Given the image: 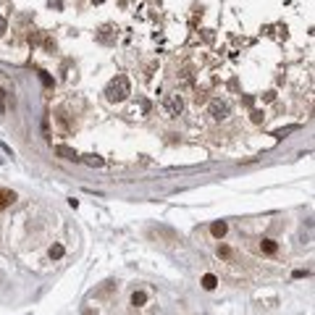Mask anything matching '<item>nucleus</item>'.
Here are the masks:
<instances>
[{"instance_id": "nucleus-1", "label": "nucleus", "mask_w": 315, "mask_h": 315, "mask_svg": "<svg viewBox=\"0 0 315 315\" xmlns=\"http://www.w3.org/2000/svg\"><path fill=\"white\" fill-rule=\"evenodd\" d=\"M129 95H131L129 79L123 77V74H116V77L108 81V87H105V100L108 103H121V100H126Z\"/></svg>"}, {"instance_id": "nucleus-2", "label": "nucleus", "mask_w": 315, "mask_h": 315, "mask_svg": "<svg viewBox=\"0 0 315 315\" xmlns=\"http://www.w3.org/2000/svg\"><path fill=\"white\" fill-rule=\"evenodd\" d=\"M181 111H184V97H181L179 92L165 95V100H163V113H165V118H179Z\"/></svg>"}, {"instance_id": "nucleus-3", "label": "nucleus", "mask_w": 315, "mask_h": 315, "mask_svg": "<svg viewBox=\"0 0 315 315\" xmlns=\"http://www.w3.org/2000/svg\"><path fill=\"white\" fill-rule=\"evenodd\" d=\"M229 113H231V105L226 100H221V97H215V100L208 103V116H210V121H226L229 118Z\"/></svg>"}, {"instance_id": "nucleus-4", "label": "nucleus", "mask_w": 315, "mask_h": 315, "mask_svg": "<svg viewBox=\"0 0 315 315\" xmlns=\"http://www.w3.org/2000/svg\"><path fill=\"white\" fill-rule=\"evenodd\" d=\"M147 113H150V100H145V97H139V100L129 108V116H134V118L137 116H147Z\"/></svg>"}, {"instance_id": "nucleus-5", "label": "nucleus", "mask_w": 315, "mask_h": 315, "mask_svg": "<svg viewBox=\"0 0 315 315\" xmlns=\"http://www.w3.org/2000/svg\"><path fill=\"white\" fill-rule=\"evenodd\" d=\"M55 153L61 155V158H66V160H79V155L71 150V147H66V145H58L55 147Z\"/></svg>"}, {"instance_id": "nucleus-6", "label": "nucleus", "mask_w": 315, "mask_h": 315, "mask_svg": "<svg viewBox=\"0 0 315 315\" xmlns=\"http://www.w3.org/2000/svg\"><path fill=\"white\" fill-rule=\"evenodd\" d=\"M16 200L13 192H8V189H0V208H5V205H11Z\"/></svg>"}, {"instance_id": "nucleus-7", "label": "nucleus", "mask_w": 315, "mask_h": 315, "mask_svg": "<svg viewBox=\"0 0 315 315\" xmlns=\"http://www.w3.org/2000/svg\"><path fill=\"white\" fill-rule=\"evenodd\" d=\"M210 231H213V236H223V234H226V223H223V221H215L213 223V226H210Z\"/></svg>"}, {"instance_id": "nucleus-8", "label": "nucleus", "mask_w": 315, "mask_h": 315, "mask_svg": "<svg viewBox=\"0 0 315 315\" xmlns=\"http://www.w3.org/2000/svg\"><path fill=\"white\" fill-rule=\"evenodd\" d=\"M145 302H147V294L145 292H134V294H131V305H134V308H142Z\"/></svg>"}, {"instance_id": "nucleus-9", "label": "nucleus", "mask_w": 315, "mask_h": 315, "mask_svg": "<svg viewBox=\"0 0 315 315\" xmlns=\"http://www.w3.org/2000/svg\"><path fill=\"white\" fill-rule=\"evenodd\" d=\"M215 284H218V278H215L213 273H205V276H202V286L205 289H215Z\"/></svg>"}, {"instance_id": "nucleus-10", "label": "nucleus", "mask_w": 315, "mask_h": 315, "mask_svg": "<svg viewBox=\"0 0 315 315\" xmlns=\"http://www.w3.org/2000/svg\"><path fill=\"white\" fill-rule=\"evenodd\" d=\"M84 163H87V165H97V168H100L105 160H103L100 155H84Z\"/></svg>"}, {"instance_id": "nucleus-11", "label": "nucleus", "mask_w": 315, "mask_h": 315, "mask_svg": "<svg viewBox=\"0 0 315 315\" xmlns=\"http://www.w3.org/2000/svg\"><path fill=\"white\" fill-rule=\"evenodd\" d=\"M263 252H268V255H273V252H276V242H273V239H263Z\"/></svg>"}, {"instance_id": "nucleus-12", "label": "nucleus", "mask_w": 315, "mask_h": 315, "mask_svg": "<svg viewBox=\"0 0 315 315\" xmlns=\"http://www.w3.org/2000/svg\"><path fill=\"white\" fill-rule=\"evenodd\" d=\"M50 258H53V260H61V258H63V244H53V247H50Z\"/></svg>"}, {"instance_id": "nucleus-13", "label": "nucleus", "mask_w": 315, "mask_h": 315, "mask_svg": "<svg viewBox=\"0 0 315 315\" xmlns=\"http://www.w3.org/2000/svg\"><path fill=\"white\" fill-rule=\"evenodd\" d=\"M113 289H116V284H113V281H105V286L100 289V292H97V297H105L108 292H113Z\"/></svg>"}, {"instance_id": "nucleus-14", "label": "nucleus", "mask_w": 315, "mask_h": 315, "mask_svg": "<svg viewBox=\"0 0 315 315\" xmlns=\"http://www.w3.org/2000/svg\"><path fill=\"white\" fill-rule=\"evenodd\" d=\"M47 3H50V8H55V11H61V8H63V0H47Z\"/></svg>"}, {"instance_id": "nucleus-15", "label": "nucleus", "mask_w": 315, "mask_h": 315, "mask_svg": "<svg viewBox=\"0 0 315 315\" xmlns=\"http://www.w3.org/2000/svg\"><path fill=\"white\" fill-rule=\"evenodd\" d=\"M294 129H297V126H286V129H278V131H276V137H284V134H289V131H294Z\"/></svg>"}, {"instance_id": "nucleus-16", "label": "nucleus", "mask_w": 315, "mask_h": 315, "mask_svg": "<svg viewBox=\"0 0 315 315\" xmlns=\"http://www.w3.org/2000/svg\"><path fill=\"white\" fill-rule=\"evenodd\" d=\"M252 121L260 123V121H263V113H260V111H252Z\"/></svg>"}, {"instance_id": "nucleus-17", "label": "nucleus", "mask_w": 315, "mask_h": 315, "mask_svg": "<svg viewBox=\"0 0 315 315\" xmlns=\"http://www.w3.org/2000/svg\"><path fill=\"white\" fill-rule=\"evenodd\" d=\"M218 255H223V258H229L231 252H229V247H218Z\"/></svg>"}, {"instance_id": "nucleus-18", "label": "nucleus", "mask_w": 315, "mask_h": 315, "mask_svg": "<svg viewBox=\"0 0 315 315\" xmlns=\"http://www.w3.org/2000/svg\"><path fill=\"white\" fill-rule=\"evenodd\" d=\"M5 27H8V21L3 19V16H0V35H3V32H5Z\"/></svg>"}, {"instance_id": "nucleus-19", "label": "nucleus", "mask_w": 315, "mask_h": 315, "mask_svg": "<svg viewBox=\"0 0 315 315\" xmlns=\"http://www.w3.org/2000/svg\"><path fill=\"white\" fill-rule=\"evenodd\" d=\"M84 315H97V313H92V310H84Z\"/></svg>"}]
</instances>
